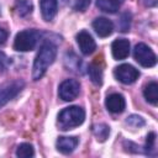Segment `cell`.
<instances>
[{
    "label": "cell",
    "mask_w": 158,
    "mask_h": 158,
    "mask_svg": "<svg viewBox=\"0 0 158 158\" xmlns=\"http://www.w3.org/2000/svg\"><path fill=\"white\" fill-rule=\"evenodd\" d=\"M56 57H57V46L52 41H44L40 47V51L35 58L32 67V79L35 81L40 80L44 75L48 67L54 62Z\"/></svg>",
    "instance_id": "1"
},
{
    "label": "cell",
    "mask_w": 158,
    "mask_h": 158,
    "mask_svg": "<svg viewBox=\"0 0 158 158\" xmlns=\"http://www.w3.org/2000/svg\"><path fill=\"white\" fill-rule=\"evenodd\" d=\"M85 120V111L80 106H69L58 114V125L60 130L67 131L80 126Z\"/></svg>",
    "instance_id": "2"
},
{
    "label": "cell",
    "mask_w": 158,
    "mask_h": 158,
    "mask_svg": "<svg viewBox=\"0 0 158 158\" xmlns=\"http://www.w3.org/2000/svg\"><path fill=\"white\" fill-rule=\"evenodd\" d=\"M41 38V32L35 28L20 31L14 40V49L19 52H28L35 49Z\"/></svg>",
    "instance_id": "3"
},
{
    "label": "cell",
    "mask_w": 158,
    "mask_h": 158,
    "mask_svg": "<svg viewBox=\"0 0 158 158\" xmlns=\"http://www.w3.org/2000/svg\"><path fill=\"white\" fill-rule=\"evenodd\" d=\"M25 88V81L21 79H15L10 81H4L0 84V109L6 105L10 100L17 96Z\"/></svg>",
    "instance_id": "4"
},
{
    "label": "cell",
    "mask_w": 158,
    "mask_h": 158,
    "mask_svg": "<svg viewBox=\"0 0 158 158\" xmlns=\"http://www.w3.org/2000/svg\"><path fill=\"white\" fill-rule=\"evenodd\" d=\"M133 57L136 62L144 68H152L157 64V56L146 43H137L135 46Z\"/></svg>",
    "instance_id": "5"
},
{
    "label": "cell",
    "mask_w": 158,
    "mask_h": 158,
    "mask_svg": "<svg viewBox=\"0 0 158 158\" xmlns=\"http://www.w3.org/2000/svg\"><path fill=\"white\" fill-rule=\"evenodd\" d=\"M80 93V84L77 79H65L59 84L58 95L63 101H73Z\"/></svg>",
    "instance_id": "6"
},
{
    "label": "cell",
    "mask_w": 158,
    "mask_h": 158,
    "mask_svg": "<svg viewBox=\"0 0 158 158\" xmlns=\"http://www.w3.org/2000/svg\"><path fill=\"white\" fill-rule=\"evenodd\" d=\"M114 75L118 81L128 85V84H133L138 79L139 72L131 64H121L114 69Z\"/></svg>",
    "instance_id": "7"
},
{
    "label": "cell",
    "mask_w": 158,
    "mask_h": 158,
    "mask_svg": "<svg viewBox=\"0 0 158 158\" xmlns=\"http://www.w3.org/2000/svg\"><path fill=\"white\" fill-rule=\"evenodd\" d=\"M77 43L79 46L80 52L84 56H89L91 54L95 49H96V42L95 40L91 37V35L88 31H80L77 35Z\"/></svg>",
    "instance_id": "8"
},
{
    "label": "cell",
    "mask_w": 158,
    "mask_h": 158,
    "mask_svg": "<svg viewBox=\"0 0 158 158\" xmlns=\"http://www.w3.org/2000/svg\"><path fill=\"white\" fill-rule=\"evenodd\" d=\"M112 57L117 60H122L130 54V42L126 38H117L111 44Z\"/></svg>",
    "instance_id": "9"
},
{
    "label": "cell",
    "mask_w": 158,
    "mask_h": 158,
    "mask_svg": "<svg viewBox=\"0 0 158 158\" xmlns=\"http://www.w3.org/2000/svg\"><path fill=\"white\" fill-rule=\"evenodd\" d=\"M105 105H106V109L112 112V114H121L125 107H126V100L125 98L118 94V93H114V94H110L106 100H105Z\"/></svg>",
    "instance_id": "10"
},
{
    "label": "cell",
    "mask_w": 158,
    "mask_h": 158,
    "mask_svg": "<svg viewBox=\"0 0 158 158\" xmlns=\"http://www.w3.org/2000/svg\"><path fill=\"white\" fill-rule=\"evenodd\" d=\"M93 28L99 37H107L114 31V23L106 17H96L93 21Z\"/></svg>",
    "instance_id": "11"
},
{
    "label": "cell",
    "mask_w": 158,
    "mask_h": 158,
    "mask_svg": "<svg viewBox=\"0 0 158 158\" xmlns=\"http://www.w3.org/2000/svg\"><path fill=\"white\" fill-rule=\"evenodd\" d=\"M41 14L44 21H52L57 15L58 0H40Z\"/></svg>",
    "instance_id": "12"
},
{
    "label": "cell",
    "mask_w": 158,
    "mask_h": 158,
    "mask_svg": "<svg viewBox=\"0 0 158 158\" xmlns=\"http://www.w3.org/2000/svg\"><path fill=\"white\" fill-rule=\"evenodd\" d=\"M79 143V139L77 137H58L57 142H56V146H57V149L63 153V154H69L72 153L77 146Z\"/></svg>",
    "instance_id": "13"
},
{
    "label": "cell",
    "mask_w": 158,
    "mask_h": 158,
    "mask_svg": "<svg viewBox=\"0 0 158 158\" xmlns=\"http://www.w3.org/2000/svg\"><path fill=\"white\" fill-rule=\"evenodd\" d=\"M88 73L90 77V80L95 84V85H101L102 84V65L99 62V58H96V60H94L89 68H88Z\"/></svg>",
    "instance_id": "14"
},
{
    "label": "cell",
    "mask_w": 158,
    "mask_h": 158,
    "mask_svg": "<svg viewBox=\"0 0 158 158\" xmlns=\"http://www.w3.org/2000/svg\"><path fill=\"white\" fill-rule=\"evenodd\" d=\"M143 96L149 104L156 106L158 104V84L156 81H149L143 89Z\"/></svg>",
    "instance_id": "15"
},
{
    "label": "cell",
    "mask_w": 158,
    "mask_h": 158,
    "mask_svg": "<svg viewBox=\"0 0 158 158\" xmlns=\"http://www.w3.org/2000/svg\"><path fill=\"white\" fill-rule=\"evenodd\" d=\"M157 136L156 132H149L147 135L146 138V144L143 147L144 149V154L149 156V157H156L157 156Z\"/></svg>",
    "instance_id": "16"
},
{
    "label": "cell",
    "mask_w": 158,
    "mask_h": 158,
    "mask_svg": "<svg viewBox=\"0 0 158 158\" xmlns=\"http://www.w3.org/2000/svg\"><path fill=\"white\" fill-rule=\"evenodd\" d=\"M15 10H16L19 16L25 17L32 12L33 5H32L31 0H16L15 1Z\"/></svg>",
    "instance_id": "17"
},
{
    "label": "cell",
    "mask_w": 158,
    "mask_h": 158,
    "mask_svg": "<svg viewBox=\"0 0 158 158\" xmlns=\"http://www.w3.org/2000/svg\"><path fill=\"white\" fill-rule=\"evenodd\" d=\"M96 6L107 14H116L120 9V4L115 0H96Z\"/></svg>",
    "instance_id": "18"
},
{
    "label": "cell",
    "mask_w": 158,
    "mask_h": 158,
    "mask_svg": "<svg viewBox=\"0 0 158 158\" xmlns=\"http://www.w3.org/2000/svg\"><path fill=\"white\" fill-rule=\"evenodd\" d=\"M93 133L98 138V141L104 142L110 135V127L105 123H96L93 126Z\"/></svg>",
    "instance_id": "19"
},
{
    "label": "cell",
    "mask_w": 158,
    "mask_h": 158,
    "mask_svg": "<svg viewBox=\"0 0 158 158\" xmlns=\"http://www.w3.org/2000/svg\"><path fill=\"white\" fill-rule=\"evenodd\" d=\"M16 156L20 158H31L35 156V149L31 143H21L16 149Z\"/></svg>",
    "instance_id": "20"
},
{
    "label": "cell",
    "mask_w": 158,
    "mask_h": 158,
    "mask_svg": "<svg viewBox=\"0 0 158 158\" xmlns=\"http://www.w3.org/2000/svg\"><path fill=\"white\" fill-rule=\"evenodd\" d=\"M131 14L128 11H125L121 14L120 16V20H118V28L121 32H128L130 31V27H131Z\"/></svg>",
    "instance_id": "21"
},
{
    "label": "cell",
    "mask_w": 158,
    "mask_h": 158,
    "mask_svg": "<svg viewBox=\"0 0 158 158\" xmlns=\"http://www.w3.org/2000/svg\"><path fill=\"white\" fill-rule=\"evenodd\" d=\"M126 123L128 126L133 127V128H139V127L144 126L146 122H144V120L141 116H138V115H131V116H128L126 118Z\"/></svg>",
    "instance_id": "22"
},
{
    "label": "cell",
    "mask_w": 158,
    "mask_h": 158,
    "mask_svg": "<svg viewBox=\"0 0 158 158\" xmlns=\"http://www.w3.org/2000/svg\"><path fill=\"white\" fill-rule=\"evenodd\" d=\"M10 63H11V60L7 58V56H6L4 52L0 51V74L5 73V72L7 70Z\"/></svg>",
    "instance_id": "23"
},
{
    "label": "cell",
    "mask_w": 158,
    "mask_h": 158,
    "mask_svg": "<svg viewBox=\"0 0 158 158\" xmlns=\"http://www.w3.org/2000/svg\"><path fill=\"white\" fill-rule=\"evenodd\" d=\"M90 2H91V0H75L73 9H74L75 11H80V12H81V11H85V10L89 7Z\"/></svg>",
    "instance_id": "24"
},
{
    "label": "cell",
    "mask_w": 158,
    "mask_h": 158,
    "mask_svg": "<svg viewBox=\"0 0 158 158\" xmlns=\"http://www.w3.org/2000/svg\"><path fill=\"white\" fill-rule=\"evenodd\" d=\"M7 32L4 30V28H1L0 27V44H2V43H5L6 42V40H7Z\"/></svg>",
    "instance_id": "25"
},
{
    "label": "cell",
    "mask_w": 158,
    "mask_h": 158,
    "mask_svg": "<svg viewBox=\"0 0 158 158\" xmlns=\"http://www.w3.org/2000/svg\"><path fill=\"white\" fill-rule=\"evenodd\" d=\"M143 2H144V5L148 6V7H154V6L157 5L158 0H143Z\"/></svg>",
    "instance_id": "26"
},
{
    "label": "cell",
    "mask_w": 158,
    "mask_h": 158,
    "mask_svg": "<svg viewBox=\"0 0 158 158\" xmlns=\"http://www.w3.org/2000/svg\"><path fill=\"white\" fill-rule=\"evenodd\" d=\"M115 1H117V2H118V4H120V5H121V4H122V2H123V1H125V0H115Z\"/></svg>",
    "instance_id": "27"
}]
</instances>
